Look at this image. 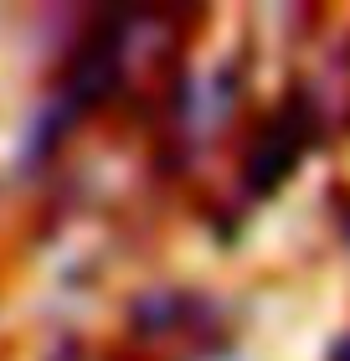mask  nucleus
Here are the masks:
<instances>
[{
  "label": "nucleus",
  "mask_w": 350,
  "mask_h": 361,
  "mask_svg": "<svg viewBox=\"0 0 350 361\" xmlns=\"http://www.w3.org/2000/svg\"><path fill=\"white\" fill-rule=\"evenodd\" d=\"M294 160H299V135L289 124H278V129H268V140L258 145L253 166H247V180H253L258 191H273L278 180L294 171Z\"/></svg>",
  "instance_id": "1"
},
{
  "label": "nucleus",
  "mask_w": 350,
  "mask_h": 361,
  "mask_svg": "<svg viewBox=\"0 0 350 361\" xmlns=\"http://www.w3.org/2000/svg\"><path fill=\"white\" fill-rule=\"evenodd\" d=\"M330 361H350V341H345V346H340L335 356H330Z\"/></svg>",
  "instance_id": "2"
}]
</instances>
